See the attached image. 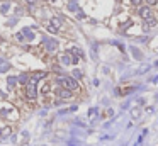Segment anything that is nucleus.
I'll use <instances>...</instances> for the list:
<instances>
[{"mask_svg": "<svg viewBox=\"0 0 158 146\" xmlns=\"http://www.w3.org/2000/svg\"><path fill=\"white\" fill-rule=\"evenodd\" d=\"M60 85H63V89H68V90H78V82L71 76H58L56 80Z\"/></svg>", "mask_w": 158, "mask_h": 146, "instance_id": "obj_1", "label": "nucleus"}, {"mask_svg": "<svg viewBox=\"0 0 158 146\" xmlns=\"http://www.w3.org/2000/svg\"><path fill=\"white\" fill-rule=\"evenodd\" d=\"M26 95L29 97V99H34L36 95H37V87H36V83H27L26 85Z\"/></svg>", "mask_w": 158, "mask_h": 146, "instance_id": "obj_2", "label": "nucleus"}, {"mask_svg": "<svg viewBox=\"0 0 158 146\" xmlns=\"http://www.w3.org/2000/svg\"><path fill=\"white\" fill-rule=\"evenodd\" d=\"M140 16L144 19V20L150 19V17H153V16H151V9H150V7H141L140 9Z\"/></svg>", "mask_w": 158, "mask_h": 146, "instance_id": "obj_3", "label": "nucleus"}, {"mask_svg": "<svg viewBox=\"0 0 158 146\" xmlns=\"http://www.w3.org/2000/svg\"><path fill=\"white\" fill-rule=\"evenodd\" d=\"M44 76H46V73L44 72H37V73H34V75L31 76L29 82H31V83H37V80H41V78H44Z\"/></svg>", "mask_w": 158, "mask_h": 146, "instance_id": "obj_4", "label": "nucleus"}, {"mask_svg": "<svg viewBox=\"0 0 158 146\" xmlns=\"http://www.w3.org/2000/svg\"><path fill=\"white\" fill-rule=\"evenodd\" d=\"M56 46H58V43H56L54 39H46V49H48V51H54Z\"/></svg>", "mask_w": 158, "mask_h": 146, "instance_id": "obj_5", "label": "nucleus"}, {"mask_svg": "<svg viewBox=\"0 0 158 146\" xmlns=\"http://www.w3.org/2000/svg\"><path fill=\"white\" fill-rule=\"evenodd\" d=\"M58 95H60L61 99H71V90H68V89H61V90L58 92Z\"/></svg>", "mask_w": 158, "mask_h": 146, "instance_id": "obj_6", "label": "nucleus"}, {"mask_svg": "<svg viewBox=\"0 0 158 146\" xmlns=\"http://www.w3.org/2000/svg\"><path fill=\"white\" fill-rule=\"evenodd\" d=\"M50 24H51V26L54 27V29H60V27H61V20H60L58 17L51 19V22H50Z\"/></svg>", "mask_w": 158, "mask_h": 146, "instance_id": "obj_7", "label": "nucleus"}, {"mask_svg": "<svg viewBox=\"0 0 158 146\" xmlns=\"http://www.w3.org/2000/svg\"><path fill=\"white\" fill-rule=\"evenodd\" d=\"M71 61H73V58H71L70 55H63L61 56V63H63V65H70Z\"/></svg>", "mask_w": 158, "mask_h": 146, "instance_id": "obj_8", "label": "nucleus"}, {"mask_svg": "<svg viewBox=\"0 0 158 146\" xmlns=\"http://www.w3.org/2000/svg\"><path fill=\"white\" fill-rule=\"evenodd\" d=\"M17 80L20 82V83H26V85L29 83V80H27V75H20V76H19Z\"/></svg>", "mask_w": 158, "mask_h": 146, "instance_id": "obj_9", "label": "nucleus"}, {"mask_svg": "<svg viewBox=\"0 0 158 146\" xmlns=\"http://www.w3.org/2000/svg\"><path fill=\"white\" fill-rule=\"evenodd\" d=\"M71 75H73V78H82V72L80 70H73Z\"/></svg>", "mask_w": 158, "mask_h": 146, "instance_id": "obj_10", "label": "nucleus"}, {"mask_svg": "<svg viewBox=\"0 0 158 146\" xmlns=\"http://www.w3.org/2000/svg\"><path fill=\"white\" fill-rule=\"evenodd\" d=\"M146 24H148V26H155V24H157V19H155V17L146 19Z\"/></svg>", "mask_w": 158, "mask_h": 146, "instance_id": "obj_11", "label": "nucleus"}, {"mask_svg": "<svg viewBox=\"0 0 158 146\" xmlns=\"http://www.w3.org/2000/svg\"><path fill=\"white\" fill-rule=\"evenodd\" d=\"M16 82H17V78H14V76H10V78L7 80V83H9V85H14Z\"/></svg>", "mask_w": 158, "mask_h": 146, "instance_id": "obj_12", "label": "nucleus"}, {"mask_svg": "<svg viewBox=\"0 0 158 146\" xmlns=\"http://www.w3.org/2000/svg\"><path fill=\"white\" fill-rule=\"evenodd\" d=\"M48 31H50V32H58V29H54L51 24H48Z\"/></svg>", "mask_w": 158, "mask_h": 146, "instance_id": "obj_13", "label": "nucleus"}, {"mask_svg": "<svg viewBox=\"0 0 158 146\" xmlns=\"http://www.w3.org/2000/svg\"><path fill=\"white\" fill-rule=\"evenodd\" d=\"M7 9H9V3H3V5H2V12L5 14V12H7Z\"/></svg>", "mask_w": 158, "mask_h": 146, "instance_id": "obj_14", "label": "nucleus"}, {"mask_svg": "<svg viewBox=\"0 0 158 146\" xmlns=\"http://www.w3.org/2000/svg\"><path fill=\"white\" fill-rule=\"evenodd\" d=\"M141 2H143V0H131L133 5H141Z\"/></svg>", "mask_w": 158, "mask_h": 146, "instance_id": "obj_15", "label": "nucleus"}, {"mask_svg": "<svg viewBox=\"0 0 158 146\" xmlns=\"http://www.w3.org/2000/svg\"><path fill=\"white\" fill-rule=\"evenodd\" d=\"M5 70H9V65H3V66H0V73L5 72Z\"/></svg>", "mask_w": 158, "mask_h": 146, "instance_id": "obj_16", "label": "nucleus"}, {"mask_svg": "<svg viewBox=\"0 0 158 146\" xmlns=\"http://www.w3.org/2000/svg\"><path fill=\"white\" fill-rule=\"evenodd\" d=\"M146 3H148V5H155V3H157V0H146Z\"/></svg>", "mask_w": 158, "mask_h": 146, "instance_id": "obj_17", "label": "nucleus"}, {"mask_svg": "<svg viewBox=\"0 0 158 146\" xmlns=\"http://www.w3.org/2000/svg\"><path fill=\"white\" fill-rule=\"evenodd\" d=\"M27 2H29V3H34V0H27Z\"/></svg>", "mask_w": 158, "mask_h": 146, "instance_id": "obj_18", "label": "nucleus"}]
</instances>
